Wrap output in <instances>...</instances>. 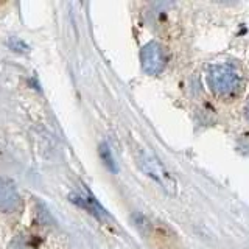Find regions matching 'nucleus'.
<instances>
[{"label":"nucleus","mask_w":249,"mask_h":249,"mask_svg":"<svg viewBox=\"0 0 249 249\" xmlns=\"http://www.w3.org/2000/svg\"><path fill=\"white\" fill-rule=\"evenodd\" d=\"M10 47L14 50V52H22V53H25V52H28V45L23 42V41H20L19 37H11L10 39Z\"/></svg>","instance_id":"0eeeda50"},{"label":"nucleus","mask_w":249,"mask_h":249,"mask_svg":"<svg viewBox=\"0 0 249 249\" xmlns=\"http://www.w3.org/2000/svg\"><path fill=\"white\" fill-rule=\"evenodd\" d=\"M70 199H72L75 204H78L80 207H83L84 210H88V212L93 216H97V218H101L105 215V210L103 207H101L98 202L95 201V198H92L89 193H73V195H70L69 196Z\"/></svg>","instance_id":"39448f33"},{"label":"nucleus","mask_w":249,"mask_h":249,"mask_svg":"<svg viewBox=\"0 0 249 249\" xmlns=\"http://www.w3.org/2000/svg\"><path fill=\"white\" fill-rule=\"evenodd\" d=\"M20 207V196L13 182L0 178V212L13 213Z\"/></svg>","instance_id":"20e7f679"},{"label":"nucleus","mask_w":249,"mask_h":249,"mask_svg":"<svg viewBox=\"0 0 249 249\" xmlns=\"http://www.w3.org/2000/svg\"><path fill=\"white\" fill-rule=\"evenodd\" d=\"M246 117H248V120H249V105L246 106Z\"/></svg>","instance_id":"6e6552de"},{"label":"nucleus","mask_w":249,"mask_h":249,"mask_svg":"<svg viewBox=\"0 0 249 249\" xmlns=\"http://www.w3.org/2000/svg\"><path fill=\"white\" fill-rule=\"evenodd\" d=\"M140 61H142V67L148 75H158L165 67V50L158 42H148L140 52Z\"/></svg>","instance_id":"7ed1b4c3"},{"label":"nucleus","mask_w":249,"mask_h":249,"mask_svg":"<svg viewBox=\"0 0 249 249\" xmlns=\"http://www.w3.org/2000/svg\"><path fill=\"white\" fill-rule=\"evenodd\" d=\"M98 153H100V158H101V160H103L105 165L111 171H114V173H117L119 168H117V163L112 158V153H111V150H109V146L106 143H101L98 148Z\"/></svg>","instance_id":"423d86ee"},{"label":"nucleus","mask_w":249,"mask_h":249,"mask_svg":"<svg viewBox=\"0 0 249 249\" xmlns=\"http://www.w3.org/2000/svg\"><path fill=\"white\" fill-rule=\"evenodd\" d=\"M207 81L210 89L218 95H229L235 92L240 86V76L231 66L213 64L209 67Z\"/></svg>","instance_id":"f03ea898"},{"label":"nucleus","mask_w":249,"mask_h":249,"mask_svg":"<svg viewBox=\"0 0 249 249\" xmlns=\"http://www.w3.org/2000/svg\"><path fill=\"white\" fill-rule=\"evenodd\" d=\"M136 159L139 167L142 168L145 175H148L151 179H154L163 190H167L168 193L175 195L176 193V181L175 178L171 176L167 168L162 165L160 160L158 158H154L153 154L146 153L143 150H139L136 154Z\"/></svg>","instance_id":"f257e3e1"}]
</instances>
